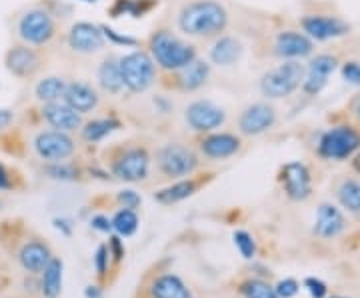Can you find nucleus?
I'll return each mask as SVG.
<instances>
[{
  "instance_id": "1",
  "label": "nucleus",
  "mask_w": 360,
  "mask_h": 298,
  "mask_svg": "<svg viewBox=\"0 0 360 298\" xmlns=\"http://www.w3.org/2000/svg\"><path fill=\"white\" fill-rule=\"evenodd\" d=\"M229 14L214 0H198L182 8L179 25L191 37H210L224 30Z\"/></svg>"
},
{
  "instance_id": "2",
  "label": "nucleus",
  "mask_w": 360,
  "mask_h": 298,
  "mask_svg": "<svg viewBox=\"0 0 360 298\" xmlns=\"http://www.w3.org/2000/svg\"><path fill=\"white\" fill-rule=\"evenodd\" d=\"M150 48H153L156 63L167 70H180L182 66H186L191 60H194L193 46L184 44L182 40L176 39L174 34H170L167 30L156 32L153 37V42H150Z\"/></svg>"
},
{
  "instance_id": "3",
  "label": "nucleus",
  "mask_w": 360,
  "mask_h": 298,
  "mask_svg": "<svg viewBox=\"0 0 360 298\" xmlns=\"http://www.w3.org/2000/svg\"><path fill=\"white\" fill-rule=\"evenodd\" d=\"M302 77H304V68L295 60H290V63H284V65L276 66L274 70L266 72L260 80V89L264 92V96L284 98L300 86Z\"/></svg>"
},
{
  "instance_id": "4",
  "label": "nucleus",
  "mask_w": 360,
  "mask_h": 298,
  "mask_svg": "<svg viewBox=\"0 0 360 298\" xmlns=\"http://www.w3.org/2000/svg\"><path fill=\"white\" fill-rule=\"evenodd\" d=\"M120 63V74L124 86L132 92L146 91L155 82V65L144 52H132Z\"/></svg>"
},
{
  "instance_id": "5",
  "label": "nucleus",
  "mask_w": 360,
  "mask_h": 298,
  "mask_svg": "<svg viewBox=\"0 0 360 298\" xmlns=\"http://www.w3.org/2000/svg\"><path fill=\"white\" fill-rule=\"evenodd\" d=\"M360 146V134L350 127L328 130L321 141V155L324 158H347Z\"/></svg>"
},
{
  "instance_id": "6",
  "label": "nucleus",
  "mask_w": 360,
  "mask_h": 298,
  "mask_svg": "<svg viewBox=\"0 0 360 298\" xmlns=\"http://www.w3.org/2000/svg\"><path fill=\"white\" fill-rule=\"evenodd\" d=\"M18 34L28 44H44L54 34V22L44 11H30L20 20Z\"/></svg>"
},
{
  "instance_id": "7",
  "label": "nucleus",
  "mask_w": 360,
  "mask_h": 298,
  "mask_svg": "<svg viewBox=\"0 0 360 298\" xmlns=\"http://www.w3.org/2000/svg\"><path fill=\"white\" fill-rule=\"evenodd\" d=\"M158 164L168 176H184L196 169V156L186 146L167 144L158 155Z\"/></svg>"
},
{
  "instance_id": "8",
  "label": "nucleus",
  "mask_w": 360,
  "mask_h": 298,
  "mask_svg": "<svg viewBox=\"0 0 360 298\" xmlns=\"http://www.w3.org/2000/svg\"><path fill=\"white\" fill-rule=\"evenodd\" d=\"M34 146H37V153L44 160H54V162L65 160L75 150L72 141L66 136L65 132H60V130H52V132H42V134H39L37 141H34Z\"/></svg>"
},
{
  "instance_id": "9",
  "label": "nucleus",
  "mask_w": 360,
  "mask_h": 298,
  "mask_svg": "<svg viewBox=\"0 0 360 298\" xmlns=\"http://www.w3.org/2000/svg\"><path fill=\"white\" fill-rule=\"evenodd\" d=\"M224 112L217 104L198 101L186 108V120L194 130H214L224 122Z\"/></svg>"
},
{
  "instance_id": "10",
  "label": "nucleus",
  "mask_w": 360,
  "mask_h": 298,
  "mask_svg": "<svg viewBox=\"0 0 360 298\" xmlns=\"http://www.w3.org/2000/svg\"><path fill=\"white\" fill-rule=\"evenodd\" d=\"M148 164H150L148 155L141 148H134L124 156H120V160L115 164V174L122 181H142L148 174Z\"/></svg>"
},
{
  "instance_id": "11",
  "label": "nucleus",
  "mask_w": 360,
  "mask_h": 298,
  "mask_svg": "<svg viewBox=\"0 0 360 298\" xmlns=\"http://www.w3.org/2000/svg\"><path fill=\"white\" fill-rule=\"evenodd\" d=\"M283 184L292 200H304L310 195V174L304 164L290 162L283 170Z\"/></svg>"
},
{
  "instance_id": "12",
  "label": "nucleus",
  "mask_w": 360,
  "mask_h": 298,
  "mask_svg": "<svg viewBox=\"0 0 360 298\" xmlns=\"http://www.w3.org/2000/svg\"><path fill=\"white\" fill-rule=\"evenodd\" d=\"M302 28L309 37L316 40L336 39L347 34L348 30V26L340 18H333V16H307L302 20Z\"/></svg>"
},
{
  "instance_id": "13",
  "label": "nucleus",
  "mask_w": 360,
  "mask_h": 298,
  "mask_svg": "<svg viewBox=\"0 0 360 298\" xmlns=\"http://www.w3.org/2000/svg\"><path fill=\"white\" fill-rule=\"evenodd\" d=\"M68 42L72 46V51L84 52H98L104 46L103 32L96 26L89 25V22H78L72 26L70 34H68Z\"/></svg>"
},
{
  "instance_id": "14",
  "label": "nucleus",
  "mask_w": 360,
  "mask_h": 298,
  "mask_svg": "<svg viewBox=\"0 0 360 298\" xmlns=\"http://www.w3.org/2000/svg\"><path fill=\"white\" fill-rule=\"evenodd\" d=\"M274 124V110L269 104H252L240 117V130L245 134H260Z\"/></svg>"
},
{
  "instance_id": "15",
  "label": "nucleus",
  "mask_w": 360,
  "mask_h": 298,
  "mask_svg": "<svg viewBox=\"0 0 360 298\" xmlns=\"http://www.w3.org/2000/svg\"><path fill=\"white\" fill-rule=\"evenodd\" d=\"M335 66L336 60L333 56H328V54L316 56L309 66V74H307V80H304V91L309 94H319L326 86L328 77L333 74Z\"/></svg>"
},
{
  "instance_id": "16",
  "label": "nucleus",
  "mask_w": 360,
  "mask_h": 298,
  "mask_svg": "<svg viewBox=\"0 0 360 298\" xmlns=\"http://www.w3.org/2000/svg\"><path fill=\"white\" fill-rule=\"evenodd\" d=\"M6 66L8 70L20 78L32 77L40 66V58L37 52L26 46H16L6 54Z\"/></svg>"
},
{
  "instance_id": "17",
  "label": "nucleus",
  "mask_w": 360,
  "mask_h": 298,
  "mask_svg": "<svg viewBox=\"0 0 360 298\" xmlns=\"http://www.w3.org/2000/svg\"><path fill=\"white\" fill-rule=\"evenodd\" d=\"M65 101L72 110L82 115V112H90L92 108H96L98 94L92 86L84 84V82H72V84H66Z\"/></svg>"
},
{
  "instance_id": "18",
  "label": "nucleus",
  "mask_w": 360,
  "mask_h": 298,
  "mask_svg": "<svg viewBox=\"0 0 360 298\" xmlns=\"http://www.w3.org/2000/svg\"><path fill=\"white\" fill-rule=\"evenodd\" d=\"M345 231V216L340 210L333 205H321L319 214H316V226L314 233L321 238H335Z\"/></svg>"
},
{
  "instance_id": "19",
  "label": "nucleus",
  "mask_w": 360,
  "mask_h": 298,
  "mask_svg": "<svg viewBox=\"0 0 360 298\" xmlns=\"http://www.w3.org/2000/svg\"><path fill=\"white\" fill-rule=\"evenodd\" d=\"M44 118L49 120V124L54 127L60 132H66V130H75L78 129L80 124V117H78L77 110H72L68 104L60 103H51L44 106Z\"/></svg>"
},
{
  "instance_id": "20",
  "label": "nucleus",
  "mask_w": 360,
  "mask_h": 298,
  "mask_svg": "<svg viewBox=\"0 0 360 298\" xmlns=\"http://www.w3.org/2000/svg\"><path fill=\"white\" fill-rule=\"evenodd\" d=\"M312 52V42L298 32H281L276 39V54L286 58H300Z\"/></svg>"
},
{
  "instance_id": "21",
  "label": "nucleus",
  "mask_w": 360,
  "mask_h": 298,
  "mask_svg": "<svg viewBox=\"0 0 360 298\" xmlns=\"http://www.w3.org/2000/svg\"><path fill=\"white\" fill-rule=\"evenodd\" d=\"M240 146V141L232 134H212L202 141V153L210 158H226L232 156Z\"/></svg>"
},
{
  "instance_id": "22",
  "label": "nucleus",
  "mask_w": 360,
  "mask_h": 298,
  "mask_svg": "<svg viewBox=\"0 0 360 298\" xmlns=\"http://www.w3.org/2000/svg\"><path fill=\"white\" fill-rule=\"evenodd\" d=\"M20 262L30 273H42L46 264L51 262V252L40 242H30L20 250Z\"/></svg>"
},
{
  "instance_id": "23",
  "label": "nucleus",
  "mask_w": 360,
  "mask_h": 298,
  "mask_svg": "<svg viewBox=\"0 0 360 298\" xmlns=\"http://www.w3.org/2000/svg\"><path fill=\"white\" fill-rule=\"evenodd\" d=\"M238 56H240V44L231 37L219 39L210 48V58H212L214 65L219 66L234 65L238 60Z\"/></svg>"
},
{
  "instance_id": "24",
  "label": "nucleus",
  "mask_w": 360,
  "mask_h": 298,
  "mask_svg": "<svg viewBox=\"0 0 360 298\" xmlns=\"http://www.w3.org/2000/svg\"><path fill=\"white\" fill-rule=\"evenodd\" d=\"M153 297L155 298H193L188 288L180 280L179 276L165 274L153 285Z\"/></svg>"
},
{
  "instance_id": "25",
  "label": "nucleus",
  "mask_w": 360,
  "mask_h": 298,
  "mask_svg": "<svg viewBox=\"0 0 360 298\" xmlns=\"http://www.w3.org/2000/svg\"><path fill=\"white\" fill-rule=\"evenodd\" d=\"M208 78V65L202 60H191L186 66L180 68V84L184 91H196L200 89Z\"/></svg>"
},
{
  "instance_id": "26",
  "label": "nucleus",
  "mask_w": 360,
  "mask_h": 298,
  "mask_svg": "<svg viewBox=\"0 0 360 298\" xmlns=\"http://www.w3.org/2000/svg\"><path fill=\"white\" fill-rule=\"evenodd\" d=\"M98 80H101V86L104 91L108 92H118L124 82H122V74H120V63L110 58V60H104L103 66L98 68Z\"/></svg>"
},
{
  "instance_id": "27",
  "label": "nucleus",
  "mask_w": 360,
  "mask_h": 298,
  "mask_svg": "<svg viewBox=\"0 0 360 298\" xmlns=\"http://www.w3.org/2000/svg\"><path fill=\"white\" fill-rule=\"evenodd\" d=\"M60 285H63V262H60V260H51V262L46 264V268H44V276H42V290H44V297H58Z\"/></svg>"
},
{
  "instance_id": "28",
  "label": "nucleus",
  "mask_w": 360,
  "mask_h": 298,
  "mask_svg": "<svg viewBox=\"0 0 360 298\" xmlns=\"http://www.w3.org/2000/svg\"><path fill=\"white\" fill-rule=\"evenodd\" d=\"M66 92V82L63 78L51 77L44 78L37 86V98L42 103H58V98H63Z\"/></svg>"
},
{
  "instance_id": "29",
  "label": "nucleus",
  "mask_w": 360,
  "mask_h": 298,
  "mask_svg": "<svg viewBox=\"0 0 360 298\" xmlns=\"http://www.w3.org/2000/svg\"><path fill=\"white\" fill-rule=\"evenodd\" d=\"M338 198L340 202L348 208L350 212L360 214V182L359 181H345L338 188Z\"/></svg>"
},
{
  "instance_id": "30",
  "label": "nucleus",
  "mask_w": 360,
  "mask_h": 298,
  "mask_svg": "<svg viewBox=\"0 0 360 298\" xmlns=\"http://www.w3.org/2000/svg\"><path fill=\"white\" fill-rule=\"evenodd\" d=\"M194 182H179L170 188H165L156 195V200L162 202V205H172V202H179V200H184L186 196H191L194 193Z\"/></svg>"
},
{
  "instance_id": "31",
  "label": "nucleus",
  "mask_w": 360,
  "mask_h": 298,
  "mask_svg": "<svg viewBox=\"0 0 360 298\" xmlns=\"http://www.w3.org/2000/svg\"><path fill=\"white\" fill-rule=\"evenodd\" d=\"M112 228L118 234H122V236H130V234L136 233V228H139V219H136V214L130 208H124V210H120L115 216Z\"/></svg>"
},
{
  "instance_id": "32",
  "label": "nucleus",
  "mask_w": 360,
  "mask_h": 298,
  "mask_svg": "<svg viewBox=\"0 0 360 298\" xmlns=\"http://www.w3.org/2000/svg\"><path fill=\"white\" fill-rule=\"evenodd\" d=\"M115 129H118L116 120H92L84 129V138L90 143H96V141H103L104 136L110 134Z\"/></svg>"
},
{
  "instance_id": "33",
  "label": "nucleus",
  "mask_w": 360,
  "mask_h": 298,
  "mask_svg": "<svg viewBox=\"0 0 360 298\" xmlns=\"http://www.w3.org/2000/svg\"><path fill=\"white\" fill-rule=\"evenodd\" d=\"M243 294L246 298H278L276 290L262 280H248L243 285Z\"/></svg>"
},
{
  "instance_id": "34",
  "label": "nucleus",
  "mask_w": 360,
  "mask_h": 298,
  "mask_svg": "<svg viewBox=\"0 0 360 298\" xmlns=\"http://www.w3.org/2000/svg\"><path fill=\"white\" fill-rule=\"evenodd\" d=\"M234 242H236V247L240 250V254L245 257V259H252L255 257V252H257V247H255V240H252V236L245 231H240V233L234 234Z\"/></svg>"
},
{
  "instance_id": "35",
  "label": "nucleus",
  "mask_w": 360,
  "mask_h": 298,
  "mask_svg": "<svg viewBox=\"0 0 360 298\" xmlns=\"http://www.w3.org/2000/svg\"><path fill=\"white\" fill-rule=\"evenodd\" d=\"M274 290H276V297L278 298H292L298 292V283L292 280V278H286Z\"/></svg>"
},
{
  "instance_id": "36",
  "label": "nucleus",
  "mask_w": 360,
  "mask_h": 298,
  "mask_svg": "<svg viewBox=\"0 0 360 298\" xmlns=\"http://www.w3.org/2000/svg\"><path fill=\"white\" fill-rule=\"evenodd\" d=\"M307 288H309L310 297L312 298H324L326 297V285L319 280V278H307Z\"/></svg>"
},
{
  "instance_id": "37",
  "label": "nucleus",
  "mask_w": 360,
  "mask_h": 298,
  "mask_svg": "<svg viewBox=\"0 0 360 298\" xmlns=\"http://www.w3.org/2000/svg\"><path fill=\"white\" fill-rule=\"evenodd\" d=\"M342 77H345V80L350 82V84H360V65H356V63H348V65H345V68H342Z\"/></svg>"
},
{
  "instance_id": "38",
  "label": "nucleus",
  "mask_w": 360,
  "mask_h": 298,
  "mask_svg": "<svg viewBox=\"0 0 360 298\" xmlns=\"http://www.w3.org/2000/svg\"><path fill=\"white\" fill-rule=\"evenodd\" d=\"M118 200L124 205V208L139 207V202H141V198H139V195H136L134 190H124V193H120V195H118Z\"/></svg>"
},
{
  "instance_id": "39",
  "label": "nucleus",
  "mask_w": 360,
  "mask_h": 298,
  "mask_svg": "<svg viewBox=\"0 0 360 298\" xmlns=\"http://www.w3.org/2000/svg\"><path fill=\"white\" fill-rule=\"evenodd\" d=\"M106 259H108V257H106V248L101 247L98 248V252H96V271L101 274L106 271Z\"/></svg>"
},
{
  "instance_id": "40",
  "label": "nucleus",
  "mask_w": 360,
  "mask_h": 298,
  "mask_svg": "<svg viewBox=\"0 0 360 298\" xmlns=\"http://www.w3.org/2000/svg\"><path fill=\"white\" fill-rule=\"evenodd\" d=\"M92 224H94V228H98V231H104V233H108L110 228H112V222H108L104 216H96L94 221H92Z\"/></svg>"
},
{
  "instance_id": "41",
  "label": "nucleus",
  "mask_w": 360,
  "mask_h": 298,
  "mask_svg": "<svg viewBox=\"0 0 360 298\" xmlns=\"http://www.w3.org/2000/svg\"><path fill=\"white\" fill-rule=\"evenodd\" d=\"M13 112H11V110H4V108H2V110H0V130H4L6 129V127H8V124H11V122H13Z\"/></svg>"
},
{
  "instance_id": "42",
  "label": "nucleus",
  "mask_w": 360,
  "mask_h": 298,
  "mask_svg": "<svg viewBox=\"0 0 360 298\" xmlns=\"http://www.w3.org/2000/svg\"><path fill=\"white\" fill-rule=\"evenodd\" d=\"M11 186V181H8V174H6V170L4 167L0 164V190H4V188H8Z\"/></svg>"
},
{
  "instance_id": "43",
  "label": "nucleus",
  "mask_w": 360,
  "mask_h": 298,
  "mask_svg": "<svg viewBox=\"0 0 360 298\" xmlns=\"http://www.w3.org/2000/svg\"><path fill=\"white\" fill-rule=\"evenodd\" d=\"M86 298H101V290L96 286H89L86 288Z\"/></svg>"
},
{
  "instance_id": "44",
  "label": "nucleus",
  "mask_w": 360,
  "mask_h": 298,
  "mask_svg": "<svg viewBox=\"0 0 360 298\" xmlns=\"http://www.w3.org/2000/svg\"><path fill=\"white\" fill-rule=\"evenodd\" d=\"M354 169H356L360 172V155L356 156V160H354Z\"/></svg>"
},
{
  "instance_id": "45",
  "label": "nucleus",
  "mask_w": 360,
  "mask_h": 298,
  "mask_svg": "<svg viewBox=\"0 0 360 298\" xmlns=\"http://www.w3.org/2000/svg\"><path fill=\"white\" fill-rule=\"evenodd\" d=\"M356 115H359V118H360V103H359V106H356Z\"/></svg>"
},
{
  "instance_id": "46",
  "label": "nucleus",
  "mask_w": 360,
  "mask_h": 298,
  "mask_svg": "<svg viewBox=\"0 0 360 298\" xmlns=\"http://www.w3.org/2000/svg\"><path fill=\"white\" fill-rule=\"evenodd\" d=\"M84 2H94V0H84Z\"/></svg>"
},
{
  "instance_id": "47",
  "label": "nucleus",
  "mask_w": 360,
  "mask_h": 298,
  "mask_svg": "<svg viewBox=\"0 0 360 298\" xmlns=\"http://www.w3.org/2000/svg\"><path fill=\"white\" fill-rule=\"evenodd\" d=\"M333 298H345V297H333Z\"/></svg>"
}]
</instances>
